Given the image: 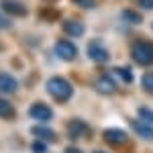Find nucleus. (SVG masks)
<instances>
[{
    "label": "nucleus",
    "mask_w": 153,
    "mask_h": 153,
    "mask_svg": "<svg viewBox=\"0 0 153 153\" xmlns=\"http://www.w3.org/2000/svg\"><path fill=\"white\" fill-rule=\"evenodd\" d=\"M47 92L53 96L57 102H68L71 96H74V86H71L68 80L55 76V78H51L47 82Z\"/></svg>",
    "instance_id": "nucleus-1"
},
{
    "label": "nucleus",
    "mask_w": 153,
    "mask_h": 153,
    "mask_svg": "<svg viewBox=\"0 0 153 153\" xmlns=\"http://www.w3.org/2000/svg\"><path fill=\"white\" fill-rule=\"evenodd\" d=\"M131 57L139 65H153V43L151 41H137V43H133Z\"/></svg>",
    "instance_id": "nucleus-2"
},
{
    "label": "nucleus",
    "mask_w": 153,
    "mask_h": 153,
    "mask_svg": "<svg viewBox=\"0 0 153 153\" xmlns=\"http://www.w3.org/2000/svg\"><path fill=\"white\" fill-rule=\"evenodd\" d=\"M55 53H57L59 59L63 61H74L78 57V47L71 43V41H65V39H59L55 43Z\"/></svg>",
    "instance_id": "nucleus-3"
},
{
    "label": "nucleus",
    "mask_w": 153,
    "mask_h": 153,
    "mask_svg": "<svg viewBox=\"0 0 153 153\" xmlns=\"http://www.w3.org/2000/svg\"><path fill=\"white\" fill-rule=\"evenodd\" d=\"M0 10L10 16H27L29 10L21 0H0Z\"/></svg>",
    "instance_id": "nucleus-4"
},
{
    "label": "nucleus",
    "mask_w": 153,
    "mask_h": 153,
    "mask_svg": "<svg viewBox=\"0 0 153 153\" xmlns=\"http://www.w3.org/2000/svg\"><path fill=\"white\" fill-rule=\"evenodd\" d=\"M94 88L98 94H104V96H110L114 94V90H117V80L108 74V76H98L94 80Z\"/></svg>",
    "instance_id": "nucleus-5"
},
{
    "label": "nucleus",
    "mask_w": 153,
    "mask_h": 153,
    "mask_svg": "<svg viewBox=\"0 0 153 153\" xmlns=\"http://www.w3.org/2000/svg\"><path fill=\"white\" fill-rule=\"evenodd\" d=\"M68 133H70L71 139H88L90 135H92V131H90V127L84 123V120H80V118H74V120H70V125H68Z\"/></svg>",
    "instance_id": "nucleus-6"
},
{
    "label": "nucleus",
    "mask_w": 153,
    "mask_h": 153,
    "mask_svg": "<svg viewBox=\"0 0 153 153\" xmlns=\"http://www.w3.org/2000/svg\"><path fill=\"white\" fill-rule=\"evenodd\" d=\"M88 57L92 59V61H96V63H106L110 59V53L106 51L104 45H100L98 41H92L88 45Z\"/></svg>",
    "instance_id": "nucleus-7"
},
{
    "label": "nucleus",
    "mask_w": 153,
    "mask_h": 153,
    "mask_svg": "<svg viewBox=\"0 0 153 153\" xmlns=\"http://www.w3.org/2000/svg\"><path fill=\"white\" fill-rule=\"evenodd\" d=\"M104 141L108 145H112V147H120V145H125V143L129 141V137H127V133L120 129H106L104 131Z\"/></svg>",
    "instance_id": "nucleus-8"
},
{
    "label": "nucleus",
    "mask_w": 153,
    "mask_h": 153,
    "mask_svg": "<svg viewBox=\"0 0 153 153\" xmlns=\"http://www.w3.org/2000/svg\"><path fill=\"white\" fill-rule=\"evenodd\" d=\"M29 114L35 118V120H49V118H53V110L45 102H35V104H31V108H29Z\"/></svg>",
    "instance_id": "nucleus-9"
},
{
    "label": "nucleus",
    "mask_w": 153,
    "mask_h": 153,
    "mask_svg": "<svg viewBox=\"0 0 153 153\" xmlns=\"http://www.w3.org/2000/svg\"><path fill=\"white\" fill-rule=\"evenodd\" d=\"M31 133H33L35 139H41V141H45V143H47V141L49 143L57 141V133L51 129V127H45V125H37V127H33Z\"/></svg>",
    "instance_id": "nucleus-10"
},
{
    "label": "nucleus",
    "mask_w": 153,
    "mask_h": 153,
    "mask_svg": "<svg viewBox=\"0 0 153 153\" xmlns=\"http://www.w3.org/2000/svg\"><path fill=\"white\" fill-rule=\"evenodd\" d=\"M131 127H133V131H135L141 139H145V141H153V125L145 123V120H133Z\"/></svg>",
    "instance_id": "nucleus-11"
},
{
    "label": "nucleus",
    "mask_w": 153,
    "mask_h": 153,
    "mask_svg": "<svg viewBox=\"0 0 153 153\" xmlns=\"http://www.w3.org/2000/svg\"><path fill=\"white\" fill-rule=\"evenodd\" d=\"M19 88V82L12 78L10 74H2L0 71V94H14Z\"/></svg>",
    "instance_id": "nucleus-12"
},
{
    "label": "nucleus",
    "mask_w": 153,
    "mask_h": 153,
    "mask_svg": "<svg viewBox=\"0 0 153 153\" xmlns=\"http://www.w3.org/2000/svg\"><path fill=\"white\" fill-rule=\"evenodd\" d=\"M63 31L70 37H82L86 29H84V25L78 19H68V21H63Z\"/></svg>",
    "instance_id": "nucleus-13"
},
{
    "label": "nucleus",
    "mask_w": 153,
    "mask_h": 153,
    "mask_svg": "<svg viewBox=\"0 0 153 153\" xmlns=\"http://www.w3.org/2000/svg\"><path fill=\"white\" fill-rule=\"evenodd\" d=\"M110 76L120 84H131L133 82V71L129 68H112L110 70Z\"/></svg>",
    "instance_id": "nucleus-14"
},
{
    "label": "nucleus",
    "mask_w": 153,
    "mask_h": 153,
    "mask_svg": "<svg viewBox=\"0 0 153 153\" xmlns=\"http://www.w3.org/2000/svg\"><path fill=\"white\" fill-rule=\"evenodd\" d=\"M0 117L2 118H12L14 117V106H12L6 98H2V96H0Z\"/></svg>",
    "instance_id": "nucleus-15"
},
{
    "label": "nucleus",
    "mask_w": 153,
    "mask_h": 153,
    "mask_svg": "<svg viewBox=\"0 0 153 153\" xmlns=\"http://www.w3.org/2000/svg\"><path fill=\"white\" fill-rule=\"evenodd\" d=\"M123 19H125V21H129V23H135V25H139L143 21V16L139 14V12L129 10V8H127V10H123Z\"/></svg>",
    "instance_id": "nucleus-16"
},
{
    "label": "nucleus",
    "mask_w": 153,
    "mask_h": 153,
    "mask_svg": "<svg viewBox=\"0 0 153 153\" xmlns=\"http://www.w3.org/2000/svg\"><path fill=\"white\" fill-rule=\"evenodd\" d=\"M141 86L145 92H149V94H153V74H145L141 78Z\"/></svg>",
    "instance_id": "nucleus-17"
},
{
    "label": "nucleus",
    "mask_w": 153,
    "mask_h": 153,
    "mask_svg": "<svg viewBox=\"0 0 153 153\" xmlns=\"http://www.w3.org/2000/svg\"><path fill=\"white\" fill-rule=\"evenodd\" d=\"M139 118L145 120V123H149V125H153V110L147 108V106H141L139 108Z\"/></svg>",
    "instance_id": "nucleus-18"
},
{
    "label": "nucleus",
    "mask_w": 153,
    "mask_h": 153,
    "mask_svg": "<svg viewBox=\"0 0 153 153\" xmlns=\"http://www.w3.org/2000/svg\"><path fill=\"white\" fill-rule=\"evenodd\" d=\"M45 149H47V143L41 141V139H37V141L31 145V151L33 153H45Z\"/></svg>",
    "instance_id": "nucleus-19"
},
{
    "label": "nucleus",
    "mask_w": 153,
    "mask_h": 153,
    "mask_svg": "<svg viewBox=\"0 0 153 153\" xmlns=\"http://www.w3.org/2000/svg\"><path fill=\"white\" fill-rule=\"evenodd\" d=\"M74 2H76L80 8H86V10H88V8H94L96 4H98L96 0H74Z\"/></svg>",
    "instance_id": "nucleus-20"
},
{
    "label": "nucleus",
    "mask_w": 153,
    "mask_h": 153,
    "mask_svg": "<svg viewBox=\"0 0 153 153\" xmlns=\"http://www.w3.org/2000/svg\"><path fill=\"white\" fill-rule=\"evenodd\" d=\"M12 23H10V19L4 14V12H0V31H6V29H10Z\"/></svg>",
    "instance_id": "nucleus-21"
},
{
    "label": "nucleus",
    "mask_w": 153,
    "mask_h": 153,
    "mask_svg": "<svg viewBox=\"0 0 153 153\" xmlns=\"http://www.w3.org/2000/svg\"><path fill=\"white\" fill-rule=\"evenodd\" d=\"M41 12H43L45 19H51V21H57V19H59V12L57 10H41Z\"/></svg>",
    "instance_id": "nucleus-22"
},
{
    "label": "nucleus",
    "mask_w": 153,
    "mask_h": 153,
    "mask_svg": "<svg viewBox=\"0 0 153 153\" xmlns=\"http://www.w3.org/2000/svg\"><path fill=\"white\" fill-rule=\"evenodd\" d=\"M141 8H147V10H153V0H135Z\"/></svg>",
    "instance_id": "nucleus-23"
},
{
    "label": "nucleus",
    "mask_w": 153,
    "mask_h": 153,
    "mask_svg": "<svg viewBox=\"0 0 153 153\" xmlns=\"http://www.w3.org/2000/svg\"><path fill=\"white\" fill-rule=\"evenodd\" d=\"M63 153H84L82 149H78V147H65V151Z\"/></svg>",
    "instance_id": "nucleus-24"
},
{
    "label": "nucleus",
    "mask_w": 153,
    "mask_h": 153,
    "mask_svg": "<svg viewBox=\"0 0 153 153\" xmlns=\"http://www.w3.org/2000/svg\"><path fill=\"white\" fill-rule=\"evenodd\" d=\"M94 153H106V151H94Z\"/></svg>",
    "instance_id": "nucleus-25"
}]
</instances>
